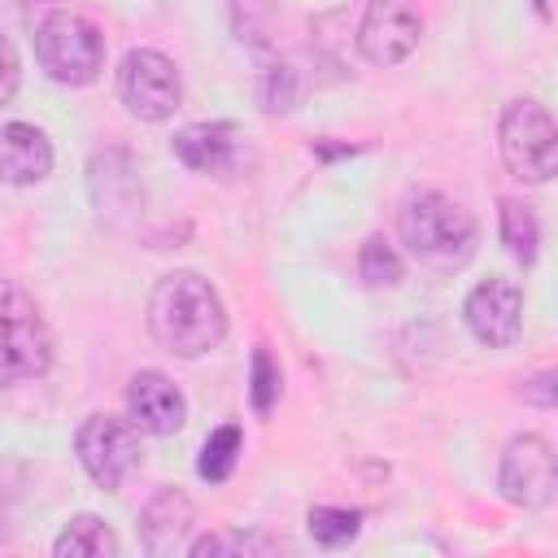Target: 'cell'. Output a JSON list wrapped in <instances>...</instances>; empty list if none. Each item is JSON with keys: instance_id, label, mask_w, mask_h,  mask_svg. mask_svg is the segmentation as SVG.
Wrapping results in <instances>:
<instances>
[{"instance_id": "obj_1", "label": "cell", "mask_w": 558, "mask_h": 558, "mask_svg": "<svg viewBox=\"0 0 558 558\" xmlns=\"http://www.w3.org/2000/svg\"><path fill=\"white\" fill-rule=\"evenodd\" d=\"M148 331L174 357H201L222 344L227 310L218 288L196 270L161 275L148 292Z\"/></svg>"}, {"instance_id": "obj_2", "label": "cell", "mask_w": 558, "mask_h": 558, "mask_svg": "<svg viewBox=\"0 0 558 558\" xmlns=\"http://www.w3.org/2000/svg\"><path fill=\"white\" fill-rule=\"evenodd\" d=\"M397 231H401V244L410 248V257L427 270H440V275L462 270L480 244L471 209L445 192H432V187H418L401 201Z\"/></svg>"}, {"instance_id": "obj_3", "label": "cell", "mask_w": 558, "mask_h": 558, "mask_svg": "<svg viewBox=\"0 0 558 558\" xmlns=\"http://www.w3.org/2000/svg\"><path fill=\"white\" fill-rule=\"evenodd\" d=\"M52 366V331L31 292L0 279V388L35 379Z\"/></svg>"}, {"instance_id": "obj_4", "label": "cell", "mask_w": 558, "mask_h": 558, "mask_svg": "<svg viewBox=\"0 0 558 558\" xmlns=\"http://www.w3.org/2000/svg\"><path fill=\"white\" fill-rule=\"evenodd\" d=\"M35 57L52 83L87 87L105 70V35L78 13H48L35 26Z\"/></svg>"}, {"instance_id": "obj_5", "label": "cell", "mask_w": 558, "mask_h": 558, "mask_svg": "<svg viewBox=\"0 0 558 558\" xmlns=\"http://www.w3.org/2000/svg\"><path fill=\"white\" fill-rule=\"evenodd\" d=\"M501 161L523 183H549L558 170V126L545 105L536 100H510L497 126Z\"/></svg>"}, {"instance_id": "obj_6", "label": "cell", "mask_w": 558, "mask_h": 558, "mask_svg": "<svg viewBox=\"0 0 558 558\" xmlns=\"http://www.w3.org/2000/svg\"><path fill=\"white\" fill-rule=\"evenodd\" d=\"M78 462L105 493L122 488L140 466V427L118 414H92L74 436Z\"/></svg>"}, {"instance_id": "obj_7", "label": "cell", "mask_w": 558, "mask_h": 558, "mask_svg": "<svg viewBox=\"0 0 558 558\" xmlns=\"http://www.w3.org/2000/svg\"><path fill=\"white\" fill-rule=\"evenodd\" d=\"M118 96L140 122H166L183 100V83L170 57L157 48H131L118 65Z\"/></svg>"}, {"instance_id": "obj_8", "label": "cell", "mask_w": 558, "mask_h": 558, "mask_svg": "<svg viewBox=\"0 0 558 558\" xmlns=\"http://www.w3.org/2000/svg\"><path fill=\"white\" fill-rule=\"evenodd\" d=\"M497 484L501 497L523 506V510H541L554 501L558 488V471H554V445L536 432H523L506 445L501 466H497Z\"/></svg>"}, {"instance_id": "obj_9", "label": "cell", "mask_w": 558, "mask_h": 558, "mask_svg": "<svg viewBox=\"0 0 558 558\" xmlns=\"http://www.w3.org/2000/svg\"><path fill=\"white\" fill-rule=\"evenodd\" d=\"M423 35V13L414 0H366L357 26V52L371 65H397L414 52Z\"/></svg>"}, {"instance_id": "obj_10", "label": "cell", "mask_w": 558, "mask_h": 558, "mask_svg": "<svg viewBox=\"0 0 558 558\" xmlns=\"http://www.w3.org/2000/svg\"><path fill=\"white\" fill-rule=\"evenodd\" d=\"M462 318H466V327L480 344L510 349L523 331V292H519V283H510L501 275L475 283L462 301Z\"/></svg>"}, {"instance_id": "obj_11", "label": "cell", "mask_w": 558, "mask_h": 558, "mask_svg": "<svg viewBox=\"0 0 558 558\" xmlns=\"http://www.w3.org/2000/svg\"><path fill=\"white\" fill-rule=\"evenodd\" d=\"M126 410H131V423L148 436H174L187 423V397L161 371H140L126 384Z\"/></svg>"}, {"instance_id": "obj_12", "label": "cell", "mask_w": 558, "mask_h": 558, "mask_svg": "<svg viewBox=\"0 0 558 558\" xmlns=\"http://www.w3.org/2000/svg\"><path fill=\"white\" fill-rule=\"evenodd\" d=\"M196 523V506L187 493L179 488H161L157 497H148V506L140 510L135 527H140V545L157 558L174 554V549H187V532Z\"/></svg>"}, {"instance_id": "obj_13", "label": "cell", "mask_w": 558, "mask_h": 558, "mask_svg": "<svg viewBox=\"0 0 558 558\" xmlns=\"http://www.w3.org/2000/svg\"><path fill=\"white\" fill-rule=\"evenodd\" d=\"M174 157L196 174H227L240 161V126H231V122H192L174 135Z\"/></svg>"}, {"instance_id": "obj_14", "label": "cell", "mask_w": 558, "mask_h": 558, "mask_svg": "<svg viewBox=\"0 0 558 558\" xmlns=\"http://www.w3.org/2000/svg\"><path fill=\"white\" fill-rule=\"evenodd\" d=\"M52 170V144L39 126L31 122H4L0 126V183L31 187L48 179Z\"/></svg>"}, {"instance_id": "obj_15", "label": "cell", "mask_w": 558, "mask_h": 558, "mask_svg": "<svg viewBox=\"0 0 558 558\" xmlns=\"http://www.w3.org/2000/svg\"><path fill=\"white\" fill-rule=\"evenodd\" d=\"M122 545H118V532L96 519V514H74L61 536L52 541V554L57 558H113Z\"/></svg>"}, {"instance_id": "obj_16", "label": "cell", "mask_w": 558, "mask_h": 558, "mask_svg": "<svg viewBox=\"0 0 558 558\" xmlns=\"http://www.w3.org/2000/svg\"><path fill=\"white\" fill-rule=\"evenodd\" d=\"M501 244L510 248L514 262H523V266L536 262V248H541V222H536L532 205H523V201H501Z\"/></svg>"}, {"instance_id": "obj_17", "label": "cell", "mask_w": 558, "mask_h": 558, "mask_svg": "<svg viewBox=\"0 0 558 558\" xmlns=\"http://www.w3.org/2000/svg\"><path fill=\"white\" fill-rule=\"evenodd\" d=\"M240 462V427L235 423H222L218 432L205 436L201 445V458H196V475L209 480V484H222Z\"/></svg>"}, {"instance_id": "obj_18", "label": "cell", "mask_w": 558, "mask_h": 558, "mask_svg": "<svg viewBox=\"0 0 558 558\" xmlns=\"http://www.w3.org/2000/svg\"><path fill=\"white\" fill-rule=\"evenodd\" d=\"M305 527L318 545L336 549V545H349L357 532H362V514L357 510H344V506H314L305 514Z\"/></svg>"}, {"instance_id": "obj_19", "label": "cell", "mask_w": 558, "mask_h": 558, "mask_svg": "<svg viewBox=\"0 0 558 558\" xmlns=\"http://www.w3.org/2000/svg\"><path fill=\"white\" fill-rule=\"evenodd\" d=\"M362 279L371 283V288H392V283H401V275H405V266H401V257H397V248L384 240V235H371L366 244H362Z\"/></svg>"}, {"instance_id": "obj_20", "label": "cell", "mask_w": 558, "mask_h": 558, "mask_svg": "<svg viewBox=\"0 0 558 558\" xmlns=\"http://www.w3.org/2000/svg\"><path fill=\"white\" fill-rule=\"evenodd\" d=\"M248 397H253V410L266 414L275 401H279V362L270 357L266 344L253 349V375H248Z\"/></svg>"}, {"instance_id": "obj_21", "label": "cell", "mask_w": 558, "mask_h": 558, "mask_svg": "<svg viewBox=\"0 0 558 558\" xmlns=\"http://www.w3.org/2000/svg\"><path fill=\"white\" fill-rule=\"evenodd\" d=\"M292 70L288 65H266L262 70V109L266 113H283L292 109Z\"/></svg>"}, {"instance_id": "obj_22", "label": "cell", "mask_w": 558, "mask_h": 558, "mask_svg": "<svg viewBox=\"0 0 558 558\" xmlns=\"http://www.w3.org/2000/svg\"><path fill=\"white\" fill-rule=\"evenodd\" d=\"M17 83H22V61H17L13 44L0 35V109L17 96Z\"/></svg>"}, {"instance_id": "obj_23", "label": "cell", "mask_w": 558, "mask_h": 558, "mask_svg": "<svg viewBox=\"0 0 558 558\" xmlns=\"http://www.w3.org/2000/svg\"><path fill=\"white\" fill-rule=\"evenodd\" d=\"M92 170H96V174H105L109 183H118V170H113V153L96 157V161H92ZM96 205H100V214H109V218H113V214H122V196H118V192H109V196H96Z\"/></svg>"}, {"instance_id": "obj_24", "label": "cell", "mask_w": 558, "mask_h": 558, "mask_svg": "<svg viewBox=\"0 0 558 558\" xmlns=\"http://www.w3.org/2000/svg\"><path fill=\"white\" fill-rule=\"evenodd\" d=\"M13 501H17V471H13V466H0V536L9 532Z\"/></svg>"}, {"instance_id": "obj_25", "label": "cell", "mask_w": 558, "mask_h": 558, "mask_svg": "<svg viewBox=\"0 0 558 558\" xmlns=\"http://www.w3.org/2000/svg\"><path fill=\"white\" fill-rule=\"evenodd\" d=\"M523 397L549 410V405H554V375L545 371V375H536V379H527V384H523Z\"/></svg>"}]
</instances>
